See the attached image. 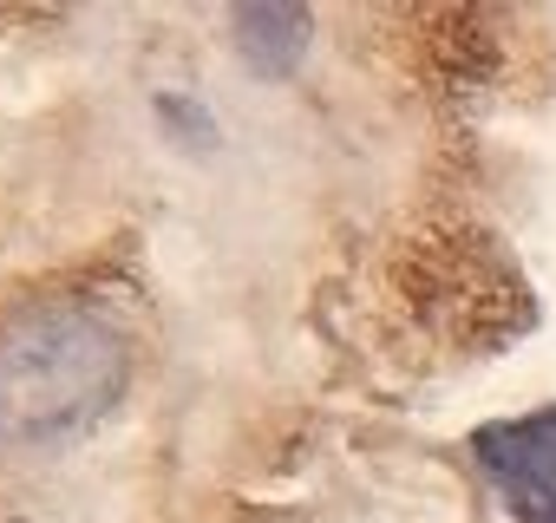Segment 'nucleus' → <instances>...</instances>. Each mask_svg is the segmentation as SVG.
I'll use <instances>...</instances> for the list:
<instances>
[{"label": "nucleus", "instance_id": "obj_1", "mask_svg": "<svg viewBox=\"0 0 556 523\" xmlns=\"http://www.w3.org/2000/svg\"><path fill=\"white\" fill-rule=\"evenodd\" d=\"M131 380L125 334L92 308H27L0 328V438L47 445L86 432Z\"/></svg>", "mask_w": 556, "mask_h": 523}, {"label": "nucleus", "instance_id": "obj_2", "mask_svg": "<svg viewBox=\"0 0 556 523\" xmlns=\"http://www.w3.org/2000/svg\"><path fill=\"white\" fill-rule=\"evenodd\" d=\"M484 477L504 490L517 523H556V406L530 412V419H504L484 425L471 438Z\"/></svg>", "mask_w": 556, "mask_h": 523}, {"label": "nucleus", "instance_id": "obj_3", "mask_svg": "<svg viewBox=\"0 0 556 523\" xmlns=\"http://www.w3.org/2000/svg\"><path fill=\"white\" fill-rule=\"evenodd\" d=\"M236 40H242V60L268 79H282L302 66V40H308V14L302 8H242L236 14Z\"/></svg>", "mask_w": 556, "mask_h": 523}]
</instances>
